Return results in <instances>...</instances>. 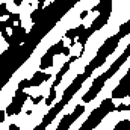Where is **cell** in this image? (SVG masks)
Instances as JSON below:
<instances>
[{
    "label": "cell",
    "instance_id": "5bb4252c",
    "mask_svg": "<svg viewBox=\"0 0 130 130\" xmlns=\"http://www.w3.org/2000/svg\"><path fill=\"white\" fill-rule=\"evenodd\" d=\"M88 15H89V11H82V14L79 15V18H80V20H85Z\"/></svg>",
    "mask_w": 130,
    "mask_h": 130
},
{
    "label": "cell",
    "instance_id": "2e32d148",
    "mask_svg": "<svg viewBox=\"0 0 130 130\" xmlns=\"http://www.w3.org/2000/svg\"><path fill=\"white\" fill-rule=\"evenodd\" d=\"M12 3H14L15 6H21V5H23V2H21V0H14Z\"/></svg>",
    "mask_w": 130,
    "mask_h": 130
},
{
    "label": "cell",
    "instance_id": "3957f363",
    "mask_svg": "<svg viewBox=\"0 0 130 130\" xmlns=\"http://www.w3.org/2000/svg\"><path fill=\"white\" fill-rule=\"evenodd\" d=\"M94 32H95V30H94V29L89 26V27H88L85 32H83L82 35H80V36H79V38H77V44H80L82 47H86L88 41L91 39V36H92V33H94Z\"/></svg>",
    "mask_w": 130,
    "mask_h": 130
},
{
    "label": "cell",
    "instance_id": "8992f818",
    "mask_svg": "<svg viewBox=\"0 0 130 130\" xmlns=\"http://www.w3.org/2000/svg\"><path fill=\"white\" fill-rule=\"evenodd\" d=\"M113 130H130V120H123L120 121Z\"/></svg>",
    "mask_w": 130,
    "mask_h": 130
},
{
    "label": "cell",
    "instance_id": "e0dca14e",
    "mask_svg": "<svg viewBox=\"0 0 130 130\" xmlns=\"http://www.w3.org/2000/svg\"><path fill=\"white\" fill-rule=\"evenodd\" d=\"M129 110H130V104H129Z\"/></svg>",
    "mask_w": 130,
    "mask_h": 130
},
{
    "label": "cell",
    "instance_id": "7a4b0ae2",
    "mask_svg": "<svg viewBox=\"0 0 130 130\" xmlns=\"http://www.w3.org/2000/svg\"><path fill=\"white\" fill-rule=\"evenodd\" d=\"M44 82H45V73H44V71H36L32 77H30V85H32V88H38V86L42 85Z\"/></svg>",
    "mask_w": 130,
    "mask_h": 130
},
{
    "label": "cell",
    "instance_id": "6da1fadb",
    "mask_svg": "<svg viewBox=\"0 0 130 130\" xmlns=\"http://www.w3.org/2000/svg\"><path fill=\"white\" fill-rule=\"evenodd\" d=\"M53 61H55V55H53V52L48 48L47 53H44L42 58H41V61H39V71H45V70L52 68V67H53Z\"/></svg>",
    "mask_w": 130,
    "mask_h": 130
},
{
    "label": "cell",
    "instance_id": "9c48e42d",
    "mask_svg": "<svg viewBox=\"0 0 130 130\" xmlns=\"http://www.w3.org/2000/svg\"><path fill=\"white\" fill-rule=\"evenodd\" d=\"M39 14H41V11H39V9L33 11L32 14H30V21H32L33 24H36V23H38V20H39Z\"/></svg>",
    "mask_w": 130,
    "mask_h": 130
},
{
    "label": "cell",
    "instance_id": "277c9868",
    "mask_svg": "<svg viewBox=\"0 0 130 130\" xmlns=\"http://www.w3.org/2000/svg\"><path fill=\"white\" fill-rule=\"evenodd\" d=\"M83 112H85V106H83V104H77V106L74 107V110L70 113V121H71V124H73V123H74V121L83 113Z\"/></svg>",
    "mask_w": 130,
    "mask_h": 130
},
{
    "label": "cell",
    "instance_id": "30bf717a",
    "mask_svg": "<svg viewBox=\"0 0 130 130\" xmlns=\"http://www.w3.org/2000/svg\"><path fill=\"white\" fill-rule=\"evenodd\" d=\"M115 112H129V104H126V103H121L117 109H115Z\"/></svg>",
    "mask_w": 130,
    "mask_h": 130
},
{
    "label": "cell",
    "instance_id": "ba28073f",
    "mask_svg": "<svg viewBox=\"0 0 130 130\" xmlns=\"http://www.w3.org/2000/svg\"><path fill=\"white\" fill-rule=\"evenodd\" d=\"M0 15H2V18L3 17L9 18V15H11V12L8 11V3L6 2H2V5H0Z\"/></svg>",
    "mask_w": 130,
    "mask_h": 130
},
{
    "label": "cell",
    "instance_id": "9a60e30c",
    "mask_svg": "<svg viewBox=\"0 0 130 130\" xmlns=\"http://www.w3.org/2000/svg\"><path fill=\"white\" fill-rule=\"evenodd\" d=\"M9 130H20V126L15 124V123H12V124H9Z\"/></svg>",
    "mask_w": 130,
    "mask_h": 130
},
{
    "label": "cell",
    "instance_id": "5b68a950",
    "mask_svg": "<svg viewBox=\"0 0 130 130\" xmlns=\"http://www.w3.org/2000/svg\"><path fill=\"white\" fill-rule=\"evenodd\" d=\"M56 97H58V91H56V88L50 86V92H48V95H47V98H45V106H52V104L55 103Z\"/></svg>",
    "mask_w": 130,
    "mask_h": 130
},
{
    "label": "cell",
    "instance_id": "4fadbf2b",
    "mask_svg": "<svg viewBox=\"0 0 130 130\" xmlns=\"http://www.w3.org/2000/svg\"><path fill=\"white\" fill-rule=\"evenodd\" d=\"M62 55H64V56H70V55H71V47H70V45H68V47L65 45V47H64V50H62Z\"/></svg>",
    "mask_w": 130,
    "mask_h": 130
},
{
    "label": "cell",
    "instance_id": "8fae6325",
    "mask_svg": "<svg viewBox=\"0 0 130 130\" xmlns=\"http://www.w3.org/2000/svg\"><path fill=\"white\" fill-rule=\"evenodd\" d=\"M30 100H32V104H39L41 100H45V98H44V95H33Z\"/></svg>",
    "mask_w": 130,
    "mask_h": 130
},
{
    "label": "cell",
    "instance_id": "7c38bea8",
    "mask_svg": "<svg viewBox=\"0 0 130 130\" xmlns=\"http://www.w3.org/2000/svg\"><path fill=\"white\" fill-rule=\"evenodd\" d=\"M6 117H8V113H6V110H3V109H2V110H0V123H2V124L5 123V120H6Z\"/></svg>",
    "mask_w": 130,
    "mask_h": 130
},
{
    "label": "cell",
    "instance_id": "52a82bcc",
    "mask_svg": "<svg viewBox=\"0 0 130 130\" xmlns=\"http://www.w3.org/2000/svg\"><path fill=\"white\" fill-rule=\"evenodd\" d=\"M20 91H26L27 88H32V85H30V79H23L20 83H18V86H17Z\"/></svg>",
    "mask_w": 130,
    "mask_h": 130
}]
</instances>
